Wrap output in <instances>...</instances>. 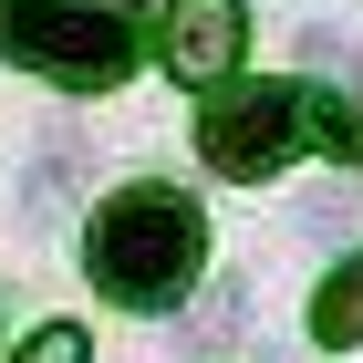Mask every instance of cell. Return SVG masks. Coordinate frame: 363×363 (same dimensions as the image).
Here are the masks:
<instances>
[{"instance_id":"1","label":"cell","mask_w":363,"mask_h":363,"mask_svg":"<svg viewBox=\"0 0 363 363\" xmlns=\"http://www.w3.org/2000/svg\"><path fill=\"white\" fill-rule=\"evenodd\" d=\"M84 270H94V291H104L114 311H177L187 280L208 270V218H197V197L156 187V177L125 187V197H104L94 228H84Z\"/></svg>"},{"instance_id":"2","label":"cell","mask_w":363,"mask_h":363,"mask_svg":"<svg viewBox=\"0 0 363 363\" xmlns=\"http://www.w3.org/2000/svg\"><path fill=\"white\" fill-rule=\"evenodd\" d=\"M156 11L145 0H0V52L21 73H52L73 94L125 84L145 52H156Z\"/></svg>"},{"instance_id":"3","label":"cell","mask_w":363,"mask_h":363,"mask_svg":"<svg viewBox=\"0 0 363 363\" xmlns=\"http://www.w3.org/2000/svg\"><path fill=\"white\" fill-rule=\"evenodd\" d=\"M301 145V84H228V94H208V114H197V156L218 177H270L280 156Z\"/></svg>"},{"instance_id":"4","label":"cell","mask_w":363,"mask_h":363,"mask_svg":"<svg viewBox=\"0 0 363 363\" xmlns=\"http://www.w3.org/2000/svg\"><path fill=\"white\" fill-rule=\"evenodd\" d=\"M250 52V0H167V73L228 94V62Z\"/></svg>"},{"instance_id":"5","label":"cell","mask_w":363,"mask_h":363,"mask_svg":"<svg viewBox=\"0 0 363 363\" xmlns=\"http://www.w3.org/2000/svg\"><path fill=\"white\" fill-rule=\"evenodd\" d=\"M301 135L322 145L333 167H353V156H363V104L333 94V84H301Z\"/></svg>"},{"instance_id":"6","label":"cell","mask_w":363,"mask_h":363,"mask_svg":"<svg viewBox=\"0 0 363 363\" xmlns=\"http://www.w3.org/2000/svg\"><path fill=\"white\" fill-rule=\"evenodd\" d=\"M311 333H322V342H363V250L311 291Z\"/></svg>"},{"instance_id":"7","label":"cell","mask_w":363,"mask_h":363,"mask_svg":"<svg viewBox=\"0 0 363 363\" xmlns=\"http://www.w3.org/2000/svg\"><path fill=\"white\" fill-rule=\"evenodd\" d=\"M21 363H94V342H84V322H42L21 342Z\"/></svg>"}]
</instances>
